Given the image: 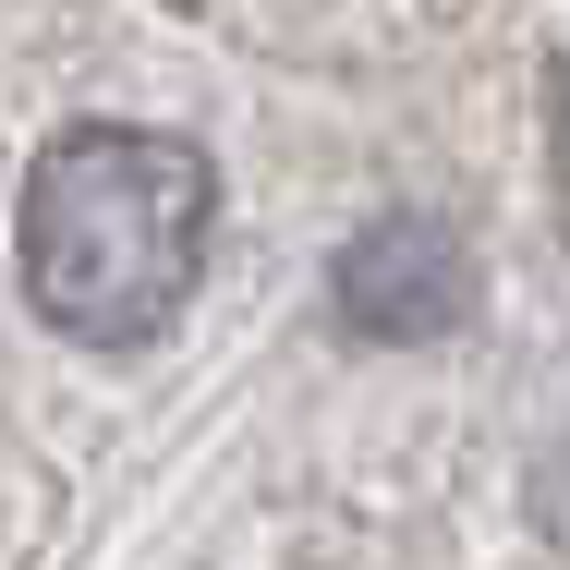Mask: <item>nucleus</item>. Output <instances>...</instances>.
Here are the masks:
<instances>
[{
  "mask_svg": "<svg viewBox=\"0 0 570 570\" xmlns=\"http://www.w3.org/2000/svg\"><path fill=\"white\" fill-rule=\"evenodd\" d=\"M207 230H219V170H207L195 134L73 121L24 170V219H12L24 304L86 352H134L183 316Z\"/></svg>",
  "mask_w": 570,
  "mask_h": 570,
  "instance_id": "nucleus-1",
  "label": "nucleus"
},
{
  "mask_svg": "<svg viewBox=\"0 0 570 570\" xmlns=\"http://www.w3.org/2000/svg\"><path fill=\"white\" fill-rule=\"evenodd\" d=\"M328 304H341L352 341H450L461 316H473V255H461L450 219L389 207V219H364V230L341 243Z\"/></svg>",
  "mask_w": 570,
  "mask_h": 570,
  "instance_id": "nucleus-2",
  "label": "nucleus"
}]
</instances>
